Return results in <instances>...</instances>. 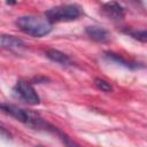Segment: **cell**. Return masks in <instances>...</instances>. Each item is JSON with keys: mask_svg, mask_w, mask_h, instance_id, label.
Wrapping results in <instances>:
<instances>
[{"mask_svg": "<svg viewBox=\"0 0 147 147\" xmlns=\"http://www.w3.org/2000/svg\"><path fill=\"white\" fill-rule=\"evenodd\" d=\"M15 24L23 33L36 38L47 36L53 30V24L47 20V17L39 15L20 16L15 21Z\"/></svg>", "mask_w": 147, "mask_h": 147, "instance_id": "cell-1", "label": "cell"}, {"mask_svg": "<svg viewBox=\"0 0 147 147\" xmlns=\"http://www.w3.org/2000/svg\"><path fill=\"white\" fill-rule=\"evenodd\" d=\"M80 15H82V8L76 3L55 6L45 11V16L52 24L56 22H70L77 20Z\"/></svg>", "mask_w": 147, "mask_h": 147, "instance_id": "cell-2", "label": "cell"}, {"mask_svg": "<svg viewBox=\"0 0 147 147\" xmlns=\"http://www.w3.org/2000/svg\"><path fill=\"white\" fill-rule=\"evenodd\" d=\"M13 92L17 98L22 99L29 105L34 106L40 102V98L32 87V85L25 80H18L13 87Z\"/></svg>", "mask_w": 147, "mask_h": 147, "instance_id": "cell-3", "label": "cell"}, {"mask_svg": "<svg viewBox=\"0 0 147 147\" xmlns=\"http://www.w3.org/2000/svg\"><path fill=\"white\" fill-rule=\"evenodd\" d=\"M101 11L106 17L113 21H119L125 16V9L122 7V5L115 1L105 2L101 6Z\"/></svg>", "mask_w": 147, "mask_h": 147, "instance_id": "cell-4", "label": "cell"}, {"mask_svg": "<svg viewBox=\"0 0 147 147\" xmlns=\"http://www.w3.org/2000/svg\"><path fill=\"white\" fill-rule=\"evenodd\" d=\"M1 110L3 113H6V114L10 115L11 117L16 118L18 122H21L23 124H26V122L29 119V115H30V110L20 108V107H17L15 105L5 103V102L1 103Z\"/></svg>", "mask_w": 147, "mask_h": 147, "instance_id": "cell-5", "label": "cell"}, {"mask_svg": "<svg viewBox=\"0 0 147 147\" xmlns=\"http://www.w3.org/2000/svg\"><path fill=\"white\" fill-rule=\"evenodd\" d=\"M86 34L96 42H107L110 39V33L102 26L98 25H88L85 28Z\"/></svg>", "mask_w": 147, "mask_h": 147, "instance_id": "cell-6", "label": "cell"}, {"mask_svg": "<svg viewBox=\"0 0 147 147\" xmlns=\"http://www.w3.org/2000/svg\"><path fill=\"white\" fill-rule=\"evenodd\" d=\"M105 57L108 59L109 61H113L119 65H123L125 68H129V69H140V68H145L144 64L139 63V62H136V61H130V60H126L124 59L122 55L119 54H116L114 52H106L105 53Z\"/></svg>", "mask_w": 147, "mask_h": 147, "instance_id": "cell-7", "label": "cell"}, {"mask_svg": "<svg viewBox=\"0 0 147 147\" xmlns=\"http://www.w3.org/2000/svg\"><path fill=\"white\" fill-rule=\"evenodd\" d=\"M1 46L5 49L9 51H20L24 48V42L22 39L11 36V34H2L1 36Z\"/></svg>", "mask_w": 147, "mask_h": 147, "instance_id": "cell-8", "label": "cell"}, {"mask_svg": "<svg viewBox=\"0 0 147 147\" xmlns=\"http://www.w3.org/2000/svg\"><path fill=\"white\" fill-rule=\"evenodd\" d=\"M45 54H46V56H47L51 61H53V62H55V63H59V64H61V65H69V64H71L70 57H69L67 54H64L63 52L59 51V49L48 48V49H46Z\"/></svg>", "mask_w": 147, "mask_h": 147, "instance_id": "cell-9", "label": "cell"}, {"mask_svg": "<svg viewBox=\"0 0 147 147\" xmlns=\"http://www.w3.org/2000/svg\"><path fill=\"white\" fill-rule=\"evenodd\" d=\"M124 32L132 37L133 39L140 41V42H145L147 44V29H142V30H138V29H125Z\"/></svg>", "mask_w": 147, "mask_h": 147, "instance_id": "cell-10", "label": "cell"}, {"mask_svg": "<svg viewBox=\"0 0 147 147\" xmlns=\"http://www.w3.org/2000/svg\"><path fill=\"white\" fill-rule=\"evenodd\" d=\"M54 132L60 137V139L63 141V144L67 146V147H80L77 142H75L70 137H68L65 133H63L61 130H59L57 127H55V130H54Z\"/></svg>", "mask_w": 147, "mask_h": 147, "instance_id": "cell-11", "label": "cell"}, {"mask_svg": "<svg viewBox=\"0 0 147 147\" xmlns=\"http://www.w3.org/2000/svg\"><path fill=\"white\" fill-rule=\"evenodd\" d=\"M94 85L96 86L98 90H100L102 92H106V93L113 91V86L110 85V83H108L107 80L101 79V78H95L94 79Z\"/></svg>", "mask_w": 147, "mask_h": 147, "instance_id": "cell-12", "label": "cell"}, {"mask_svg": "<svg viewBox=\"0 0 147 147\" xmlns=\"http://www.w3.org/2000/svg\"><path fill=\"white\" fill-rule=\"evenodd\" d=\"M36 147H44V146H36Z\"/></svg>", "mask_w": 147, "mask_h": 147, "instance_id": "cell-13", "label": "cell"}]
</instances>
